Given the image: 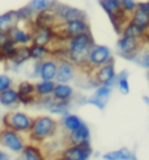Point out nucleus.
Returning <instances> with one entry per match:
<instances>
[{"instance_id": "obj_15", "label": "nucleus", "mask_w": 149, "mask_h": 160, "mask_svg": "<svg viewBox=\"0 0 149 160\" xmlns=\"http://www.w3.org/2000/svg\"><path fill=\"white\" fill-rule=\"evenodd\" d=\"M73 95H74V91L72 87L70 84H63V83H56L51 93V96L56 101H71Z\"/></svg>"}, {"instance_id": "obj_31", "label": "nucleus", "mask_w": 149, "mask_h": 160, "mask_svg": "<svg viewBox=\"0 0 149 160\" xmlns=\"http://www.w3.org/2000/svg\"><path fill=\"white\" fill-rule=\"evenodd\" d=\"M80 105H84V104H89V105H93V106H96V108L101 109V110H103L105 109V106H106V101H102V100H99L97 97H81L80 98Z\"/></svg>"}, {"instance_id": "obj_34", "label": "nucleus", "mask_w": 149, "mask_h": 160, "mask_svg": "<svg viewBox=\"0 0 149 160\" xmlns=\"http://www.w3.org/2000/svg\"><path fill=\"white\" fill-rule=\"evenodd\" d=\"M136 2L135 0H120V8L123 12L128 13V15H131V13L136 9Z\"/></svg>"}, {"instance_id": "obj_3", "label": "nucleus", "mask_w": 149, "mask_h": 160, "mask_svg": "<svg viewBox=\"0 0 149 160\" xmlns=\"http://www.w3.org/2000/svg\"><path fill=\"white\" fill-rule=\"evenodd\" d=\"M33 118L24 112H11L3 116L2 123L3 128H9L20 134H28Z\"/></svg>"}, {"instance_id": "obj_2", "label": "nucleus", "mask_w": 149, "mask_h": 160, "mask_svg": "<svg viewBox=\"0 0 149 160\" xmlns=\"http://www.w3.org/2000/svg\"><path fill=\"white\" fill-rule=\"evenodd\" d=\"M58 131V122L50 116H38L33 118L28 135L31 143H42L54 138Z\"/></svg>"}, {"instance_id": "obj_14", "label": "nucleus", "mask_w": 149, "mask_h": 160, "mask_svg": "<svg viewBox=\"0 0 149 160\" xmlns=\"http://www.w3.org/2000/svg\"><path fill=\"white\" fill-rule=\"evenodd\" d=\"M18 22V21H17ZM11 39L15 42L17 46H26L28 43L31 42V29H22L20 28V25L16 24L13 28L11 29V32L8 33Z\"/></svg>"}, {"instance_id": "obj_5", "label": "nucleus", "mask_w": 149, "mask_h": 160, "mask_svg": "<svg viewBox=\"0 0 149 160\" xmlns=\"http://www.w3.org/2000/svg\"><path fill=\"white\" fill-rule=\"evenodd\" d=\"M0 144L12 152L20 154L25 147V141L21 134L9 128H0Z\"/></svg>"}, {"instance_id": "obj_6", "label": "nucleus", "mask_w": 149, "mask_h": 160, "mask_svg": "<svg viewBox=\"0 0 149 160\" xmlns=\"http://www.w3.org/2000/svg\"><path fill=\"white\" fill-rule=\"evenodd\" d=\"M143 43L145 42L122 36L117 42V48L122 58L128 59V61H136L139 52L141 51V48H143Z\"/></svg>"}, {"instance_id": "obj_25", "label": "nucleus", "mask_w": 149, "mask_h": 160, "mask_svg": "<svg viewBox=\"0 0 149 160\" xmlns=\"http://www.w3.org/2000/svg\"><path fill=\"white\" fill-rule=\"evenodd\" d=\"M131 155H132V152L127 147H122L120 150H117V151L106 152L102 158L105 160H130Z\"/></svg>"}, {"instance_id": "obj_22", "label": "nucleus", "mask_w": 149, "mask_h": 160, "mask_svg": "<svg viewBox=\"0 0 149 160\" xmlns=\"http://www.w3.org/2000/svg\"><path fill=\"white\" fill-rule=\"evenodd\" d=\"M83 123V119H81L79 116L76 114H65L63 116V119H62V128L65 130V131H73L76 130L79 126Z\"/></svg>"}, {"instance_id": "obj_26", "label": "nucleus", "mask_w": 149, "mask_h": 160, "mask_svg": "<svg viewBox=\"0 0 149 160\" xmlns=\"http://www.w3.org/2000/svg\"><path fill=\"white\" fill-rule=\"evenodd\" d=\"M115 84L118 85L119 91L123 95H128L130 93V84H128V72L127 71H120L118 74H115Z\"/></svg>"}, {"instance_id": "obj_37", "label": "nucleus", "mask_w": 149, "mask_h": 160, "mask_svg": "<svg viewBox=\"0 0 149 160\" xmlns=\"http://www.w3.org/2000/svg\"><path fill=\"white\" fill-rule=\"evenodd\" d=\"M143 100H144L145 105H149V97H148V96H144V97H143Z\"/></svg>"}, {"instance_id": "obj_13", "label": "nucleus", "mask_w": 149, "mask_h": 160, "mask_svg": "<svg viewBox=\"0 0 149 160\" xmlns=\"http://www.w3.org/2000/svg\"><path fill=\"white\" fill-rule=\"evenodd\" d=\"M58 70V61L52 57L45 58L41 62V70H39V78L42 80H54Z\"/></svg>"}, {"instance_id": "obj_20", "label": "nucleus", "mask_w": 149, "mask_h": 160, "mask_svg": "<svg viewBox=\"0 0 149 160\" xmlns=\"http://www.w3.org/2000/svg\"><path fill=\"white\" fill-rule=\"evenodd\" d=\"M29 54H30V59L42 61L45 58L51 57V49L49 46H41V45L31 43L29 46Z\"/></svg>"}, {"instance_id": "obj_4", "label": "nucleus", "mask_w": 149, "mask_h": 160, "mask_svg": "<svg viewBox=\"0 0 149 160\" xmlns=\"http://www.w3.org/2000/svg\"><path fill=\"white\" fill-rule=\"evenodd\" d=\"M113 59V54H111V50L107 48V46L103 45H96L94 43L90 50H89V54H88V61H86V70H94L102 66L105 63H107L109 61Z\"/></svg>"}, {"instance_id": "obj_19", "label": "nucleus", "mask_w": 149, "mask_h": 160, "mask_svg": "<svg viewBox=\"0 0 149 160\" xmlns=\"http://www.w3.org/2000/svg\"><path fill=\"white\" fill-rule=\"evenodd\" d=\"M20 154L24 158V160H46L41 148L38 146H36L34 143L25 144L24 150L20 152Z\"/></svg>"}, {"instance_id": "obj_11", "label": "nucleus", "mask_w": 149, "mask_h": 160, "mask_svg": "<svg viewBox=\"0 0 149 160\" xmlns=\"http://www.w3.org/2000/svg\"><path fill=\"white\" fill-rule=\"evenodd\" d=\"M93 154V148L90 144L86 146H68L65 147L60 156H63L68 160H88Z\"/></svg>"}, {"instance_id": "obj_17", "label": "nucleus", "mask_w": 149, "mask_h": 160, "mask_svg": "<svg viewBox=\"0 0 149 160\" xmlns=\"http://www.w3.org/2000/svg\"><path fill=\"white\" fill-rule=\"evenodd\" d=\"M0 104L3 106H7V108H15V106H17L20 104L17 91L12 87V88L2 92L0 93Z\"/></svg>"}, {"instance_id": "obj_30", "label": "nucleus", "mask_w": 149, "mask_h": 160, "mask_svg": "<svg viewBox=\"0 0 149 160\" xmlns=\"http://www.w3.org/2000/svg\"><path fill=\"white\" fill-rule=\"evenodd\" d=\"M111 89H113V87L105 85V84L97 85L96 87V92H94V97L102 100V101H107V98H109L110 95H111Z\"/></svg>"}, {"instance_id": "obj_9", "label": "nucleus", "mask_w": 149, "mask_h": 160, "mask_svg": "<svg viewBox=\"0 0 149 160\" xmlns=\"http://www.w3.org/2000/svg\"><path fill=\"white\" fill-rule=\"evenodd\" d=\"M68 146H86L90 144V129L85 122L81 123L76 130L70 131L67 135Z\"/></svg>"}, {"instance_id": "obj_21", "label": "nucleus", "mask_w": 149, "mask_h": 160, "mask_svg": "<svg viewBox=\"0 0 149 160\" xmlns=\"http://www.w3.org/2000/svg\"><path fill=\"white\" fill-rule=\"evenodd\" d=\"M54 87H55V82L54 80H41L39 83L34 84V93L37 97L49 96L52 93Z\"/></svg>"}, {"instance_id": "obj_32", "label": "nucleus", "mask_w": 149, "mask_h": 160, "mask_svg": "<svg viewBox=\"0 0 149 160\" xmlns=\"http://www.w3.org/2000/svg\"><path fill=\"white\" fill-rule=\"evenodd\" d=\"M55 101L56 100L51 95H49V96H42V97H37V102L42 106V108H45V109H47V110H50L52 106H54V104H55Z\"/></svg>"}, {"instance_id": "obj_33", "label": "nucleus", "mask_w": 149, "mask_h": 160, "mask_svg": "<svg viewBox=\"0 0 149 160\" xmlns=\"http://www.w3.org/2000/svg\"><path fill=\"white\" fill-rule=\"evenodd\" d=\"M12 87H13L12 78L7 74H0V93L12 88Z\"/></svg>"}, {"instance_id": "obj_39", "label": "nucleus", "mask_w": 149, "mask_h": 160, "mask_svg": "<svg viewBox=\"0 0 149 160\" xmlns=\"http://www.w3.org/2000/svg\"><path fill=\"white\" fill-rule=\"evenodd\" d=\"M56 160H68V159H65V158H63V156H60V158H58Z\"/></svg>"}, {"instance_id": "obj_24", "label": "nucleus", "mask_w": 149, "mask_h": 160, "mask_svg": "<svg viewBox=\"0 0 149 160\" xmlns=\"http://www.w3.org/2000/svg\"><path fill=\"white\" fill-rule=\"evenodd\" d=\"M98 2H99V5L102 7V9L109 16L118 15V13L122 12L120 0H98Z\"/></svg>"}, {"instance_id": "obj_18", "label": "nucleus", "mask_w": 149, "mask_h": 160, "mask_svg": "<svg viewBox=\"0 0 149 160\" xmlns=\"http://www.w3.org/2000/svg\"><path fill=\"white\" fill-rule=\"evenodd\" d=\"M17 16H16V11H9L0 15V32L4 33H9L11 29L17 24Z\"/></svg>"}, {"instance_id": "obj_29", "label": "nucleus", "mask_w": 149, "mask_h": 160, "mask_svg": "<svg viewBox=\"0 0 149 160\" xmlns=\"http://www.w3.org/2000/svg\"><path fill=\"white\" fill-rule=\"evenodd\" d=\"M50 3H51V0H31L28 7L34 13H38V12H42V11L49 9Z\"/></svg>"}, {"instance_id": "obj_40", "label": "nucleus", "mask_w": 149, "mask_h": 160, "mask_svg": "<svg viewBox=\"0 0 149 160\" xmlns=\"http://www.w3.org/2000/svg\"><path fill=\"white\" fill-rule=\"evenodd\" d=\"M0 114H2V113H0Z\"/></svg>"}, {"instance_id": "obj_16", "label": "nucleus", "mask_w": 149, "mask_h": 160, "mask_svg": "<svg viewBox=\"0 0 149 160\" xmlns=\"http://www.w3.org/2000/svg\"><path fill=\"white\" fill-rule=\"evenodd\" d=\"M30 59V54H29V46H18L16 55L13 57L12 59H9V63L12 64V70H18V67L28 62Z\"/></svg>"}, {"instance_id": "obj_36", "label": "nucleus", "mask_w": 149, "mask_h": 160, "mask_svg": "<svg viewBox=\"0 0 149 160\" xmlns=\"http://www.w3.org/2000/svg\"><path fill=\"white\" fill-rule=\"evenodd\" d=\"M0 160H11V158H9V155L7 154V152L0 150Z\"/></svg>"}, {"instance_id": "obj_8", "label": "nucleus", "mask_w": 149, "mask_h": 160, "mask_svg": "<svg viewBox=\"0 0 149 160\" xmlns=\"http://www.w3.org/2000/svg\"><path fill=\"white\" fill-rule=\"evenodd\" d=\"M74 75H76V66L71 63L68 59L60 58L58 61V70H56V75L54 82L68 84L74 79Z\"/></svg>"}, {"instance_id": "obj_23", "label": "nucleus", "mask_w": 149, "mask_h": 160, "mask_svg": "<svg viewBox=\"0 0 149 160\" xmlns=\"http://www.w3.org/2000/svg\"><path fill=\"white\" fill-rule=\"evenodd\" d=\"M130 21L139 25V26H143V28L148 29L149 28V13H145V12L136 8L130 15Z\"/></svg>"}, {"instance_id": "obj_1", "label": "nucleus", "mask_w": 149, "mask_h": 160, "mask_svg": "<svg viewBox=\"0 0 149 160\" xmlns=\"http://www.w3.org/2000/svg\"><path fill=\"white\" fill-rule=\"evenodd\" d=\"M94 45V38L90 30L80 33L65 41V59H68L76 67L86 68L88 54L90 48Z\"/></svg>"}, {"instance_id": "obj_27", "label": "nucleus", "mask_w": 149, "mask_h": 160, "mask_svg": "<svg viewBox=\"0 0 149 160\" xmlns=\"http://www.w3.org/2000/svg\"><path fill=\"white\" fill-rule=\"evenodd\" d=\"M71 109V101H55L54 106L50 109L51 114H59V116H65L70 113Z\"/></svg>"}, {"instance_id": "obj_35", "label": "nucleus", "mask_w": 149, "mask_h": 160, "mask_svg": "<svg viewBox=\"0 0 149 160\" xmlns=\"http://www.w3.org/2000/svg\"><path fill=\"white\" fill-rule=\"evenodd\" d=\"M136 8L143 11L145 13H149V3L148 2H143V3H137L136 4Z\"/></svg>"}, {"instance_id": "obj_7", "label": "nucleus", "mask_w": 149, "mask_h": 160, "mask_svg": "<svg viewBox=\"0 0 149 160\" xmlns=\"http://www.w3.org/2000/svg\"><path fill=\"white\" fill-rule=\"evenodd\" d=\"M93 75H92V79L94 82L97 83V85H109V87H113L115 84V64H114V58L111 61H109L107 63L99 66V67L92 70Z\"/></svg>"}, {"instance_id": "obj_12", "label": "nucleus", "mask_w": 149, "mask_h": 160, "mask_svg": "<svg viewBox=\"0 0 149 160\" xmlns=\"http://www.w3.org/2000/svg\"><path fill=\"white\" fill-rule=\"evenodd\" d=\"M122 36L124 37H130V38H133V39H139V41H143L147 43L148 41V29L143 28V26H139L136 24H133L131 21H128L123 29H122Z\"/></svg>"}, {"instance_id": "obj_38", "label": "nucleus", "mask_w": 149, "mask_h": 160, "mask_svg": "<svg viewBox=\"0 0 149 160\" xmlns=\"http://www.w3.org/2000/svg\"><path fill=\"white\" fill-rule=\"evenodd\" d=\"M130 160H137V159H136V156H135V155L132 154V155H131V158H130Z\"/></svg>"}, {"instance_id": "obj_28", "label": "nucleus", "mask_w": 149, "mask_h": 160, "mask_svg": "<svg viewBox=\"0 0 149 160\" xmlns=\"http://www.w3.org/2000/svg\"><path fill=\"white\" fill-rule=\"evenodd\" d=\"M17 93L18 97H29V96H36L34 93V84L30 82H21L17 87Z\"/></svg>"}, {"instance_id": "obj_10", "label": "nucleus", "mask_w": 149, "mask_h": 160, "mask_svg": "<svg viewBox=\"0 0 149 160\" xmlns=\"http://www.w3.org/2000/svg\"><path fill=\"white\" fill-rule=\"evenodd\" d=\"M31 42L41 46H50L54 42V30L51 26H34L31 28Z\"/></svg>"}]
</instances>
